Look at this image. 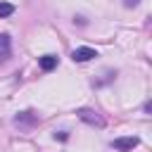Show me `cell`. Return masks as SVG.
<instances>
[{"mask_svg":"<svg viewBox=\"0 0 152 152\" xmlns=\"http://www.w3.org/2000/svg\"><path fill=\"white\" fill-rule=\"evenodd\" d=\"M14 124H17L19 128L28 131V128H33V126L38 124V114H36V112H19V114L14 116Z\"/></svg>","mask_w":152,"mask_h":152,"instance_id":"obj_2","label":"cell"},{"mask_svg":"<svg viewBox=\"0 0 152 152\" xmlns=\"http://www.w3.org/2000/svg\"><path fill=\"white\" fill-rule=\"evenodd\" d=\"M97 57V52L93 50V48H76L74 52H71V59L74 62H90V59H95Z\"/></svg>","mask_w":152,"mask_h":152,"instance_id":"obj_4","label":"cell"},{"mask_svg":"<svg viewBox=\"0 0 152 152\" xmlns=\"http://www.w3.org/2000/svg\"><path fill=\"white\" fill-rule=\"evenodd\" d=\"M38 64H40L43 71H52V69L57 66V57H55V55H43V57L38 59Z\"/></svg>","mask_w":152,"mask_h":152,"instance_id":"obj_6","label":"cell"},{"mask_svg":"<svg viewBox=\"0 0 152 152\" xmlns=\"http://www.w3.org/2000/svg\"><path fill=\"white\" fill-rule=\"evenodd\" d=\"M138 2H140V0H124V5H126V7H135Z\"/></svg>","mask_w":152,"mask_h":152,"instance_id":"obj_9","label":"cell"},{"mask_svg":"<svg viewBox=\"0 0 152 152\" xmlns=\"http://www.w3.org/2000/svg\"><path fill=\"white\" fill-rule=\"evenodd\" d=\"M55 138H59V140H66L69 135H66V131H59V133H55Z\"/></svg>","mask_w":152,"mask_h":152,"instance_id":"obj_8","label":"cell"},{"mask_svg":"<svg viewBox=\"0 0 152 152\" xmlns=\"http://www.w3.org/2000/svg\"><path fill=\"white\" fill-rule=\"evenodd\" d=\"M12 52V43H10V36L7 33H0V62H5Z\"/></svg>","mask_w":152,"mask_h":152,"instance_id":"obj_5","label":"cell"},{"mask_svg":"<svg viewBox=\"0 0 152 152\" xmlns=\"http://www.w3.org/2000/svg\"><path fill=\"white\" fill-rule=\"evenodd\" d=\"M76 114H78V119H81V121H86V124H90V126H97V128H102V126H104V119H102V116H100V112H95V109L81 107Z\"/></svg>","mask_w":152,"mask_h":152,"instance_id":"obj_1","label":"cell"},{"mask_svg":"<svg viewBox=\"0 0 152 152\" xmlns=\"http://www.w3.org/2000/svg\"><path fill=\"white\" fill-rule=\"evenodd\" d=\"M138 142H140V140H138L135 135H126V138H116V140H112V147L119 150V152H131Z\"/></svg>","mask_w":152,"mask_h":152,"instance_id":"obj_3","label":"cell"},{"mask_svg":"<svg viewBox=\"0 0 152 152\" xmlns=\"http://www.w3.org/2000/svg\"><path fill=\"white\" fill-rule=\"evenodd\" d=\"M10 14H14V5L0 2V19H2V17H10Z\"/></svg>","mask_w":152,"mask_h":152,"instance_id":"obj_7","label":"cell"}]
</instances>
